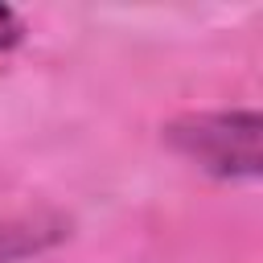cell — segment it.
I'll return each mask as SVG.
<instances>
[{
  "label": "cell",
  "mask_w": 263,
  "mask_h": 263,
  "mask_svg": "<svg viewBox=\"0 0 263 263\" xmlns=\"http://www.w3.org/2000/svg\"><path fill=\"white\" fill-rule=\"evenodd\" d=\"M164 136L185 160H193L210 177L255 181L263 168L255 111H193L173 119Z\"/></svg>",
  "instance_id": "1"
},
{
  "label": "cell",
  "mask_w": 263,
  "mask_h": 263,
  "mask_svg": "<svg viewBox=\"0 0 263 263\" xmlns=\"http://www.w3.org/2000/svg\"><path fill=\"white\" fill-rule=\"evenodd\" d=\"M21 41H25V21H21L8 4H0V58L12 53Z\"/></svg>",
  "instance_id": "2"
}]
</instances>
